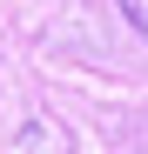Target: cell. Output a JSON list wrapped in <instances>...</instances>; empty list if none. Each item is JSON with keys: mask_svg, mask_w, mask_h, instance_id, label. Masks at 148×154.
Segmentation results:
<instances>
[{"mask_svg": "<svg viewBox=\"0 0 148 154\" xmlns=\"http://www.w3.org/2000/svg\"><path fill=\"white\" fill-rule=\"evenodd\" d=\"M114 7H121V14H128V27H135V34L148 40V0H114Z\"/></svg>", "mask_w": 148, "mask_h": 154, "instance_id": "obj_1", "label": "cell"}]
</instances>
